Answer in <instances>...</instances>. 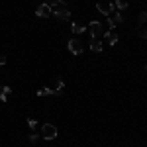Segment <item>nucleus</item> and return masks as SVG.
I'll use <instances>...</instances> for the list:
<instances>
[{"label":"nucleus","instance_id":"f3484780","mask_svg":"<svg viewBox=\"0 0 147 147\" xmlns=\"http://www.w3.org/2000/svg\"><path fill=\"white\" fill-rule=\"evenodd\" d=\"M145 20H147V12H141V14H139V26L145 22Z\"/></svg>","mask_w":147,"mask_h":147},{"label":"nucleus","instance_id":"412c9836","mask_svg":"<svg viewBox=\"0 0 147 147\" xmlns=\"http://www.w3.org/2000/svg\"><path fill=\"white\" fill-rule=\"evenodd\" d=\"M145 71H147V63H145Z\"/></svg>","mask_w":147,"mask_h":147},{"label":"nucleus","instance_id":"423d86ee","mask_svg":"<svg viewBox=\"0 0 147 147\" xmlns=\"http://www.w3.org/2000/svg\"><path fill=\"white\" fill-rule=\"evenodd\" d=\"M82 49H84V47H82V43H80L79 39H71V41H69V51H71L73 55H80Z\"/></svg>","mask_w":147,"mask_h":147},{"label":"nucleus","instance_id":"6ab92c4d","mask_svg":"<svg viewBox=\"0 0 147 147\" xmlns=\"http://www.w3.org/2000/svg\"><path fill=\"white\" fill-rule=\"evenodd\" d=\"M37 134H30V141H32V143H35V141H37Z\"/></svg>","mask_w":147,"mask_h":147},{"label":"nucleus","instance_id":"9d476101","mask_svg":"<svg viewBox=\"0 0 147 147\" xmlns=\"http://www.w3.org/2000/svg\"><path fill=\"white\" fill-rule=\"evenodd\" d=\"M71 30H73V34H82L84 30H86V26L82 22H75L73 26H71Z\"/></svg>","mask_w":147,"mask_h":147},{"label":"nucleus","instance_id":"aec40b11","mask_svg":"<svg viewBox=\"0 0 147 147\" xmlns=\"http://www.w3.org/2000/svg\"><path fill=\"white\" fill-rule=\"evenodd\" d=\"M114 26H116V24L112 22V18H108V28H110V30H114Z\"/></svg>","mask_w":147,"mask_h":147},{"label":"nucleus","instance_id":"dca6fc26","mask_svg":"<svg viewBox=\"0 0 147 147\" xmlns=\"http://www.w3.org/2000/svg\"><path fill=\"white\" fill-rule=\"evenodd\" d=\"M47 4L53 8V6H61V4H65V2H63V0H47Z\"/></svg>","mask_w":147,"mask_h":147},{"label":"nucleus","instance_id":"a211bd4d","mask_svg":"<svg viewBox=\"0 0 147 147\" xmlns=\"http://www.w3.org/2000/svg\"><path fill=\"white\" fill-rule=\"evenodd\" d=\"M28 125H30V127H35V125H37V122H35V120H32V118H28Z\"/></svg>","mask_w":147,"mask_h":147},{"label":"nucleus","instance_id":"20e7f679","mask_svg":"<svg viewBox=\"0 0 147 147\" xmlns=\"http://www.w3.org/2000/svg\"><path fill=\"white\" fill-rule=\"evenodd\" d=\"M41 136H43V139H47V141L55 139L57 137V127L53 124H43V127H41Z\"/></svg>","mask_w":147,"mask_h":147},{"label":"nucleus","instance_id":"f257e3e1","mask_svg":"<svg viewBox=\"0 0 147 147\" xmlns=\"http://www.w3.org/2000/svg\"><path fill=\"white\" fill-rule=\"evenodd\" d=\"M51 16L55 18V20H63V22H67L69 18H71V12H69V8H67V4H61V6H53L51 8Z\"/></svg>","mask_w":147,"mask_h":147},{"label":"nucleus","instance_id":"1a4fd4ad","mask_svg":"<svg viewBox=\"0 0 147 147\" xmlns=\"http://www.w3.org/2000/svg\"><path fill=\"white\" fill-rule=\"evenodd\" d=\"M12 92V88L8 86V84H4V86H0V100L2 102H6L8 100V94Z\"/></svg>","mask_w":147,"mask_h":147},{"label":"nucleus","instance_id":"f03ea898","mask_svg":"<svg viewBox=\"0 0 147 147\" xmlns=\"http://www.w3.org/2000/svg\"><path fill=\"white\" fill-rule=\"evenodd\" d=\"M114 2H110V0H100V2H96V10L100 12V14H104V16H112V12H114Z\"/></svg>","mask_w":147,"mask_h":147},{"label":"nucleus","instance_id":"f8f14e48","mask_svg":"<svg viewBox=\"0 0 147 147\" xmlns=\"http://www.w3.org/2000/svg\"><path fill=\"white\" fill-rule=\"evenodd\" d=\"M112 22L114 24H122L124 22V14H122V10L120 12H112Z\"/></svg>","mask_w":147,"mask_h":147},{"label":"nucleus","instance_id":"ddd939ff","mask_svg":"<svg viewBox=\"0 0 147 147\" xmlns=\"http://www.w3.org/2000/svg\"><path fill=\"white\" fill-rule=\"evenodd\" d=\"M118 10H122V12H125V8H127V2L125 0H116V4H114Z\"/></svg>","mask_w":147,"mask_h":147},{"label":"nucleus","instance_id":"4468645a","mask_svg":"<svg viewBox=\"0 0 147 147\" xmlns=\"http://www.w3.org/2000/svg\"><path fill=\"white\" fill-rule=\"evenodd\" d=\"M137 35H139L141 39H147V28H143V26H139V28H137Z\"/></svg>","mask_w":147,"mask_h":147},{"label":"nucleus","instance_id":"6e6552de","mask_svg":"<svg viewBox=\"0 0 147 147\" xmlns=\"http://www.w3.org/2000/svg\"><path fill=\"white\" fill-rule=\"evenodd\" d=\"M104 37H106V41H108L110 45H116V43H118V34H116L114 30H108V32L104 34Z\"/></svg>","mask_w":147,"mask_h":147},{"label":"nucleus","instance_id":"39448f33","mask_svg":"<svg viewBox=\"0 0 147 147\" xmlns=\"http://www.w3.org/2000/svg\"><path fill=\"white\" fill-rule=\"evenodd\" d=\"M63 88H65V82L61 77H55L53 80V86H51V94H55V96H61L63 94Z\"/></svg>","mask_w":147,"mask_h":147},{"label":"nucleus","instance_id":"7ed1b4c3","mask_svg":"<svg viewBox=\"0 0 147 147\" xmlns=\"http://www.w3.org/2000/svg\"><path fill=\"white\" fill-rule=\"evenodd\" d=\"M88 30H90V35H92V39H98L100 35H104V26H102L100 22H96V20H92L88 26H86Z\"/></svg>","mask_w":147,"mask_h":147},{"label":"nucleus","instance_id":"9b49d317","mask_svg":"<svg viewBox=\"0 0 147 147\" xmlns=\"http://www.w3.org/2000/svg\"><path fill=\"white\" fill-rule=\"evenodd\" d=\"M90 49L94 51V53H100L102 51V41L100 39H92L90 41Z\"/></svg>","mask_w":147,"mask_h":147},{"label":"nucleus","instance_id":"0eeeda50","mask_svg":"<svg viewBox=\"0 0 147 147\" xmlns=\"http://www.w3.org/2000/svg\"><path fill=\"white\" fill-rule=\"evenodd\" d=\"M35 14H37L39 18H49V16H51V6H49L47 2H43V4L37 8V12H35Z\"/></svg>","mask_w":147,"mask_h":147},{"label":"nucleus","instance_id":"2eb2a0df","mask_svg":"<svg viewBox=\"0 0 147 147\" xmlns=\"http://www.w3.org/2000/svg\"><path fill=\"white\" fill-rule=\"evenodd\" d=\"M37 94H39V96H47V94H51V88L43 86V88H39V90H37Z\"/></svg>","mask_w":147,"mask_h":147}]
</instances>
